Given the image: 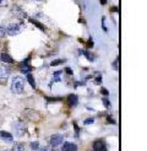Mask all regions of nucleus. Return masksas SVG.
Segmentation results:
<instances>
[{"instance_id": "13", "label": "nucleus", "mask_w": 147, "mask_h": 151, "mask_svg": "<svg viewBox=\"0 0 147 151\" xmlns=\"http://www.w3.org/2000/svg\"><path fill=\"white\" fill-rule=\"evenodd\" d=\"M12 151H26V146H25V144H22V142H17V144L14 145Z\"/></svg>"}, {"instance_id": "12", "label": "nucleus", "mask_w": 147, "mask_h": 151, "mask_svg": "<svg viewBox=\"0 0 147 151\" xmlns=\"http://www.w3.org/2000/svg\"><path fill=\"white\" fill-rule=\"evenodd\" d=\"M26 79H27V81L29 82L31 87H32V88H36V81H34V78H33V75H32L31 73L26 74Z\"/></svg>"}, {"instance_id": "22", "label": "nucleus", "mask_w": 147, "mask_h": 151, "mask_svg": "<svg viewBox=\"0 0 147 151\" xmlns=\"http://www.w3.org/2000/svg\"><path fill=\"white\" fill-rule=\"evenodd\" d=\"M38 151H56V150H54V149H50L49 146H44V147L39 149Z\"/></svg>"}, {"instance_id": "8", "label": "nucleus", "mask_w": 147, "mask_h": 151, "mask_svg": "<svg viewBox=\"0 0 147 151\" xmlns=\"http://www.w3.org/2000/svg\"><path fill=\"white\" fill-rule=\"evenodd\" d=\"M77 103H78V97H77V95L71 93V95L68 96V104L70 106V107H76Z\"/></svg>"}, {"instance_id": "11", "label": "nucleus", "mask_w": 147, "mask_h": 151, "mask_svg": "<svg viewBox=\"0 0 147 151\" xmlns=\"http://www.w3.org/2000/svg\"><path fill=\"white\" fill-rule=\"evenodd\" d=\"M0 60H1V63H7V64H11L14 60L9 55V53H1V55H0Z\"/></svg>"}, {"instance_id": "26", "label": "nucleus", "mask_w": 147, "mask_h": 151, "mask_svg": "<svg viewBox=\"0 0 147 151\" xmlns=\"http://www.w3.org/2000/svg\"><path fill=\"white\" fill-rule=\"evenodd\" d=\"M74 127H75V130H76V134L78 135V133H80V128L77 127V124H76V122H74Z\"/></svg>"}, {"instance_id": "17", "label": "nucleus", "mask_w": 147, "mask_h": 151, "mask_svg": "<svg viewBox=\"0 0 147 151\" xmlns=\"http://www.w3.org/2000/svg\"><path fill=\"white\" fill-rule=\"evenodd\" d=\"M38 147H39V142L38 141H32L31 142V149L32 150H37Z\"/></svg>"}, {"instance_id": "7", "label": "nucleus", "mask_w": 147, "mask_h": 151, "mask_svg": "<svg viewBox=\"0 0 147 151\" xmlns=\"http://www.w3.org/2000/svg\"><path fill=\"white\" fill-rule=\"evenodd\" d=\"M61 151H77V145L74 142L66 141L61 145Z\"/></svg>"}, {"instance_id": "5", "label": "nucleus", "mask_w": 147, "mask_h": 151, "mask_svg": "<svg viewBox=\"0 0 147 151\" xmlns=\"http://www.w3.org/2000/svg\"><path fill=\"white\" fill-rule=\"evenodd\" d=\"M93 150L94 151H107V145H106V142L104 140H96L93 142Z\"/></svg>"}, {"instance_id": "18", "label": "nucleus", "mask_w": 147, "mask_h": 151, "mask_svg": "<svg viewBox=\"0 0 147 151\" xmlns=\"http://www.w3.org/2000/svg\"><path fill=\"white\" fill-rule=\"evenodd\" d=\"M81 54H85V55L88 58V60H93V59H94V57L91 54L90 52H86V50H83V53H81Z\"/></svg>"}, {"instance_id": "6", "label": "nucleus", "mask_w": 147, "mask_h": 151, "mask_svg": "<svg viewBox=\"0 0 147 151\" xmlns=\"http://www.w3.org/2000/svg\"><path fill=\"white\" fill-rule=\"evenodd\" d=\"M28 60H29V57H28L26 60H24L22 63H20V70H21V73L28 74V73L32 71V66L28 64Z\"/></svg>"}, {"instance_id": "2", "label": "nucleus", "mask_w": 147, "mask_h": 151, "mask_svg": "<svg viewBox=\"0 0 147 151\" xmlns=\"http://www.w3.org/2000/svg\"><path fill=\"white\" fill-rule=\"evenodd\" d=\"M22 27H24V25H22V22H16V24H10L9 27L6 28V35L9 36H16L19 35L21 31H22Z\"/></svg>"}, {"instance_id": "1", "label": "nucleus", "mask_w": 147, "mask_h": 151, "mask_svg": "<svg viewBox=\"0 0 147 151\" xmlns=\"http://www.w3.org/2000/svg\"><path fill=\"white\" fill-rule=\"evenodd\" d=\"M11 91L16 95L25 92V79L22 76H14L11 82Z\"/></svg>"}, {"instance_id": "3", "label": "nucleus", "mask_w": 147, "mask_h": 151, "mask_svg": "<svg viewBox=\"0 0 147 151\" xmlns=\"http://www.w3.org/2000/svg\"><path fill=\"white\" fill-rule=\"evenodd\" d=\"M10 76V69L5 64H0V84H6Z\"/></svg>"}, {"instance_id": "20", "label": "nucleus", "mask_w": 147, "mask_h": 151, "mask_svg": "<svg viewBox=\"0 0 147 151\" xmlns=\"http://www.w3.org/2000/svg\"><path fill=\"white\" fill-rule=\"evenodd\" d=\"M5 35H6V28L0 26V37H5Z\"/></svg>"}, {"instance_id": "10", "label": "nucleus", "mask_w": 147, "mask_h": 151, "mask_svg": "<svg viewBox=\"0 0 147 151\" xmlns=\"http://www.w3.org/2000/svg\"><path fill=\"white\" fill-rule=\"evenodd\" d=\"M12 12H14V15H16L17 17H26V14L22 11V9L20 6H17V5H14L12 6Z\"/></svg>"}, {"instance_id": "21", "label": "nucleus", "mask_w": 147, "mask_h": 151, "mask_svg": "<svg viewBox=\"0 0 147 151\" xmlns=\"http://www.w3.org/2000/svg\"><path fill=\"white\" fill-rule=\"evenodd\" d=\"M102 102H103V104H104L107 108H109V107H110V102H109V100H108V99H106V97L102 100Z\"/></svg>"}, {"instance_id": "23", "label": "nucleus", "mask_w": 147, "mask_h": 151, "mask_svg": "<svg viewBox=\"0 0 147 151\" xmlns=\"http://www.w3.org/2000/svg\"><path fill=\"white\" fill-rule=\"evenodd\" d=\"M7 5V0H0V7H4Z\"/></svg>"}, {"instance_id": "15", "label": "nucleus", "mask_w": 147, "mask_h": 151, "mask_svg": "<svg viewBox=\"0 0 147 151\" xmlns=\"http://www.w3.org/2000/svg\"><path fill=\"white\" fill-rule=\"evenodd\" d=\"M65 60H63V59H58V60H53V62L50 63V65L51 66H55V65H59V64H61V63H64Z\"/></svg>"}, {"instance_id": "25", "label": "nucleus", "mask_w": 147, "mask_h": 151, "mask_svg": "<svg viewBox=\"0 0 147 151\" xmlns=\"http://www.w3.org/2000/svg\"><path fill=\"white\" fill-rule=\"evenodd\" d=\"M61 73H63V71H60V70H59V71H55V73L53 74V76H54V78H59V76L61 75Z\"/></svg>"}, {"instance_id": "14", "label": "nucleus", "mask_w": 147, "mask_h": 151, "mask_svg": "<svg viewBox=\"0 0 147 151\" xmlns=\"http://www.w3.org/2000/svg\"><path fill=\"white\" fill-rule=\"evenodd\" d=\"M28 20H29V22H32V24H33V25H36V26H38V27H39V28L42 29V31H46V29H47V28H46V27H44V26H42V25L39 24V22H38V21H36V20H33V19H28Z\"/></svg>"}, {"instance_id": "27", "label": "nucleus", "mask_w": 147, "mask_h": 151, "mask_svg": "<svg viewBox=\"0 0 147 151\" xmlns=\"http://www.w3.org/2000/svg\"><path fill=\"white\" fill-rule=\"evenodd\" d=\"M101 82H102V76H101V75H99V76H98L97 79H96V84H97V85H99V84H101Z\"/></svg>"}, {"instance_id": "9", "label": "nucleus", "mask_w": 147, "mask_h": 151, "mask_svg": "<svg viewBox=\"0 0 147 151\" xmlns=\"http://www.w3.org/2000/svg\"><path fill=\"white\" fill-rule=\"evenodd\" d=\"M0 139L4 140L5 142H12L14 138H12V135L9 133V132H0Z\"/></svg>"}, {"instance_id": "4", "label": "nucleus", "mask_w": 147, "mask_h": 151, "mask_svg": "<svg viewBox=\"0 0 147 151\" xmlns=\"http://www.w3.org/2000/svg\"><path fill=\"white\" fill-rule=\"evenodd\" d=\"M64 142V137L60 134H54V135H51L50 137V140H49V144L50 146H53V147H56L59 145H61Z\"/></svg>"}, {"instance_id": "24", "label": "nucleus", "mask_w": 147, "mask_h": 151, "mask_svg": "<svg viewBox=\"0 0 147 151\" xmlns=\"http://www.w3.org/2000/svg\"><path fill=\"white\" fill-rule=\"evenodd\" d=\"M101 92H102V95H104V96H108V95H109V92H108V90H107V88H102V90H101Z\"/></svg>"}, {"instance_id": "28", "label": "nucleus", "mask_w": 147, "mask_h": 151, "mask_svg": "<svg viewBox=\"0 0 147 151\" xmlns=\"http://www.w3.org/2000/svg\"><path fill=\"white\" fill-rule=\"evenodd\" d=\"M65 71H66V74H69V75H71V74H72V70L70 69V68H66Z\"/></svg>"}, {"instance_id": "19", "label": "nucleus", "mask_w": 147, "mask_h": 151, "mask_svg": "<svg viewBox=\"0 0 147 151\" xmlns=\"http://www.w3.org/2000/svg\"><path fill=\"white\" fill-rule=\"evenodd\" d=\"M93 122H94V119H93V118H87V119H85L83 124H85V125H90V124H92Z\"/></svg>"}, {"instance_id": "16", "label": "nucleus", "mask_w": 147, "mask_h": 151, "mask_svg": "<svg viewBox=\"0 0 147 151\" xmlns=\"http://www.w3.org/2000/svg\"><path fill=\"white\" fill-rule=\"evenodd\" d=\"M112 66H113V69H114V70H118V69H119V58H116V59H115V62L112 64Z\"/></svg>"}, {"instance_id": "29", "label": "nucleus", "mask_w": 147, "mask_h": 151, "mask_svg": "<svg viewBox=\"0 0 147 151\" xmlns=\"http://www.w3.org/2000/svg\"><path fill=\"white\" fill-rule=\"evenodd\" d=\"M108 122H109V123H112V124H114V123H115V122H114V119H112L110 117H108Z\"/></svg>"}]
</instances>
